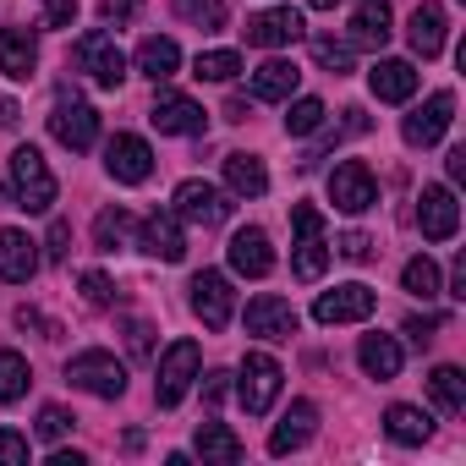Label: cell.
<instances>
[{"mask_svg": "<svg viewBox=\"0 0 466 466\" xmlns=\"http://www.w3.org/2000/svg\"><path fill=\"white\" fill-rule=\"evenodd\" d=\"M346 45L351 50H384L390 45V0H357Z\"/></svg>", "mask_w": 466, "mask_h": 466, "instance_id": "23", "label": "cell"}, {"mask_svg": "<svg viewBox=\"0 0 466 466\" xmlns=\"http://www.w3.org/2000/svg\"><path fill=\"white\" fill-rule=\"evenodd\" d=\"M373 308H379V297H373L362 280H351V286L324 291V297L313 302V319H319V324H362V319H373Z\"/></svg>", "mask_w": 466, "mask_h": 466, "instance_id": "12", "label": "cell"}, {"mask_svg": "<svg viewBox=\"0 0 466 466\" xmlns=\"http://www.w3.org/2000/svg\"><path fill=\"white\" fill-rule=\"evenodd\" d=\"M291 225H297V253H291V269L297 280H319L324 264H329V242H324V214L313 203H297L291 208Z\"/></svg>", "mask_w": 466, "mask_h": 466, "instance_id": "4", "label": "cell"}, {"mask_svg": "<svg viewBox=\"0 0 466 466\" xmlns=\"http://www.w3.org/2000/svg\"><path fill=\"white\" fill-rule=\"evenodd\" d=\"M176 17H181L187 28L214 34V28H225V0H176Z\"/></svg>", "mask_w": 466, "mask_h": 466, "instance_id": "36", "label": "cell"}, {"mask_svg": "<svg viewBox=\"0 0 466 466\" xmlns=\"http://www.w3.org/2000/svg\"><path fill=\"white\" fill-rule=\"evenodd\" d=\"M127 351L132 357H154V329L143 319H127Z\"/></svg>", "mask_w": 466, "mask_h": 466, "instance_id": "42", "label": "cell"}, {"mask_svg": "<svg viewBox=\"0 0 466 466\" xmlns=\"http://www.w3.org/2000/svg\"><path fill=\"white\" fill-rule=\"evenodd\" d=\"M433 329H439V319H406V335H411V346H428V340H433Z\"/></svg>", "mask_w": 466, "mask_h": 466, "instance_id": "49", "label": "cell"}, {"mask_svg": "<svg viewBox=\"0 0 466 466\" xmlns=\"http://www.w3.org/2000/svg\"><path fill=\"white\" fill-rule=\"evenodd\" d=\"M444 170H450V181H466V148H450Z\"/></svg>", "mask_w": 466, "mask_h": 466, "instance_id": "50", "label": "cell"}, {"mask_svg": "<svg viewBox=\"0 0 466 466\" xmlns=\"http://www.w3.org/2000/svg\"><path fill=\"white\" fill-rule=\"evenodd\" d=\"M308 6H313V12H335V6H340V0H308Z\"/></svg>", "mask_w": 466, "mask_h": 466, "instance_id": "56", "label": "cell"}, {"mask_svg": "<svg viewBox=\"0 0 466 466\" xmlns=\"http://www.w3.org/2000/svg\"><path fill=\"white\" fill-rule=\"evenodd\" d=\"M28 384H34L28 357H23V351H12V346H0V406L23 400V395H28Z\"/></svg>", "mask_w": 466, "mask_h": 466, "instance_id": "33", "label": "cell"}, {"mask_svg": "<svg viewBox=\"0 0 466 466\" xmlns=\"http://www.w3.org/2000/svg\"><path fill=\"white\" fill-rule=\"evenodd\" d=\"M176 66H181V50H176V39H159V34H148V39L137 45V72H143L148 83H170V77H176Z\"/></svg>", "mask_w": 466, "mask_h": 466, "instance_id": "29", "label": "cell"}, {"mask_svg": "<svg viewBox=\"0 0 466 466\" xmlns=\"http://www.w3.org/2000/svg\"><path fill=\"white\" fill-rule=\"evenodd\" d=\"M137 248H143L148 258H165V264H181V258H187V237H181V219H176V208H165V214H148V219L137 225Z\"/></svg>", "mask_w": 466, "mask_h": 466, "instance_id": "16", "label": "cell"}, {"mask_svg": "<svg viewBox=\"0 0 466 466\" xmlns=\"http://www.w3.org/2000/svg\"><path fill=\"white\" fill-rule=\"evenodd\" d=\"M230 395V373H203V406H219Z\"/></svg>", "mask_w": 466, "mask_h": 466, "instance_id": "46", "label": "cell"}, {"mask_svg": "<svg viewBox=\"0 0 466 466\" xmlns=\"http://www.w3.org/2000/svg\"><path fill=\"white\" fill-rule=\"evenodd\" d=\"M237 72H242V56L237 50H203L192 61V77H203V83H230Z\"/></svg>", "mask_w": 466, "mask_h": 466, "instance_id": "35", "label": "cell"}, {"mask_svg": "<svg viewBox=\"0 0 466 466\" xmlns=\"http://www.w3.org/2000/svg\"><path fill=\"white\" fill-rule=\"evenodd\" d=\"M329 203H335L340 214H368V208L379 203V181H373V170H368L362 159H340L335 176H329Z\"/></svg>", "mask_w": 466, "mask_h": 466, "instance_id": "8", "label": "cell"}, {"mask_svg": "<svg viewBox=\"0 0 466 466\" xmlns=\"http://www.w3.org/2000/svg\"><path fill=\"white\" fill-rule=\"evenodd\" d=\"M248 335H258V340H291L297 335V308L286 297H275V291L253 297L248 302Z\"/></svg>", "mask_w": 466, "mask_h": 466, "instance_id": "18", "label": "cell"}, {"mask_svg": "<svg viewBox=\"0 0 466 466\" xmlns=\"http://www.w3.org/2000/svg\"><path fill=\"white\" fill-rule=\"evenodd\" d=\"M198 368H203L198 340H176V346H165V357H159V379H154V400H159V406H176V400L192 390Z\"/></svg>", "mask_w": 466, "mask_h": 466, "instance_id": "5", "label": "cell"}, {"mask_svg": "<svg viewBox=\"0 0 466 466\" xmlns=\"http://www.w3.org/2000/svg\"><path fill=\"white\" fill-rule=\"evenodd\" d=\"M137 6H143V0H105L99 17H105L110 28H121V23H132V17H137Z\"/></svg>", "mask_w": 466, "mask_h": 466, "instance_id": "45", "label": "cell"}, {"mask_svg": "<svg viewBox=\"0 0 466 466\" xmlns=\"http://www.w3.org/2000/svg\"><path fill=\"white\" fill-rule=\"evenodd\" d=\"M225 258H230V269L248 275V280H264V275L275 269V248H269V237H264L258 225L237 230V237H230V248H225Z\"/></svg>", "mask_w": 466, "mask_h": 466, "instance_id": "19", "label": "cell"}, {"mask_svg": "<svg viewBox=\"0 0 466 466\" xmlns=\"http://www.w3.org/2000/svg\"><path fill=\"white\" fill-rule=\"evenodd\" d=\"M66 242H72V225H66V219H50V248H45V253H50L56 264L66 258Z\"/></svg>", "mask_w": 466, "mask_h": 466, "instance_id": "48", "label": "cell"}, {"mask_svg": "<svg viewBox=\"0 0 466 466\" xmlns=\"http://www.w3.org/2000/svg\"><path fill=\"white\" fill-rule=\"evenodd\" d=\"M297 83H302V72H297L291 61H264V66L253 72V99H264V105H286V99L297 94Z\"/></svg>", "mask_w": 466, "mask_h": 466, "instance_id": "28", "label": "cell"}, {"mask_svg": "<svg viewBox=\"0 0 466 466\" xmlns=\"http://www.w3.org/2000/svg\"><path fill=\"white\" fill-rule=\"evenodd\" d=\"M313 428H319V406L313 400H291V411L275 422V433H269V455H291V450H302L308 439H313Z\"/></svg>", "mask_w": 466, "mask_h": 466, "instance_id": "22", "label": "cell"}, {"mask_svg": "<svg viewBox=\"0 0 466 466\" xmlns=\"http://www.w3.org/2000/svg\"><path fill=\"white\" fill-rule=\"evenodd\" d=\"M198 455L214 461V466H237L248 450H242V439L230 433L225 422H198Z\"/></svg>", "mask_w": 466, "mask_h": 466, "instance_id": "30", "label": "cell"}, {"mask_svg": "<svg viewBox=\"0 0 466 466\" xmlns=\"http://www.w3.org/2000/svg\"><path fill=\"white\" fill-rule=\"evenodd\" d=\"M242 34H248V45H253V50H286V45H297L308 28H302V12L275 6V12H258Z\"/></svg>", "mask_w": 466, "mask_h": 466, "instance_id": "17", "label": "cell"}, {"mask_svg": "<svg viewBox=\"0 0 466 466\" xmlns=\"http://www.w3.org/2000/svg\"><path fill=\"white\" fill-rule=\"evenodd\" d=\"M66 379L77 384V390H88V395H99V400H121L127 395V368L116 362V351H77L72 362H66Z\"/></svg>", "mask_w": 466, "mask_h": 466, "instance_id": "2", "label": "cell"}, {"mask_svg": "<svg viewBox=\"0 0 466 466\" xmlns=\"http://www.w3.org/2000/svg\"><path fill=\"white\" fill-rule=\"evenodd\" d=\"M335 248H340V258H351V264H362V258H373V242L362 237V230H346V237H340Z\"/></svg>", "mask_w": 466, "mask_h": 466, "instance_id": "44", "label": "cell"}, {"mask_svg": "<svg viewBox=\"0 0 466 466\" xmlns=\"http://www.w3.org/2000/svg\"><path fill=\"white\" fill-rule=\"evenodd\" d=\"M17 324H23V329H45V335H56V324H45L34 308H23V313H17Z\"/></svg>", "mask_w": 466, "mask_h": 466, "instance_id": "52", "label": "cell"}, {"mask_svg": "<svg viewBox=\"0 0 466 466\" xmlns=\"http://www.w3.org/2000/svg\"><path fill=\"white\" fill-rule=\"evenodd\" d=\"M384 433H390L395 444H422V439L433 433V417H428L422 406H390V411H384Z\"/></svg>", "mask_w": 466, "mask_h": 466, "instance_id": "31", "label": "cell"}, {"mask_svg": "<svg viewBox=\"0 0 466 466\" xmlns=\"http://www.w3.org/2000/svg\"><path fill=\"white\" fill-rule=\"evenodd\" d=\"M34 275H39V253L28 242V230H0V280L28 286Z\"/></svg>", "mask_w": 466, "mask_h": 466, "instance_id": "20", "label": "cell"}, {"mask_svg": "<svg viewBox=\"0 0 466 466\" xmlns=\"http://www.w3.org/2000/svg\"><path fill=\"white\" fill-rule=\"evenodd\" d=\"M313 61H319L324 72L346 77V72H351V45H346V39H313Z\"/></svg>", "mask_w": 466, "mask_h": 466, "instance_id": "39", "label": "cell"}, {"mask_svg": "<svg viewBox=\"0 0 466 466\" xmlns=\"http://www.w3.org/2000/svg\"><path fill=\"white\" fill-rule=\"evenodd\" d=\"M219 170H225V192H237V198H264L269 192V170H264L258 154H225Z\"/></svg>", "mask_w": 466, "mask_h": 466, "instance_id": "25", "label": "cell"}, {"mask_svg": "<svg viewBox=\"0 0 466 466\" xmlns=\"http://www.w3.org/2000/svg\"><path fill=\"white\" fill-rule=\"evenodd\" d=\"M225 214H230V198L214 187V181H181L176 187V219H187V225H225Z\"/></svg>", "mask_w": 466, "mask_h": 466, "instance_id": "11", "label": "cell"}, {"mask_svg": "<svg viewBox=\"0 0 466 466\" xmlns=\"http://www.w3.org/2000/svg\"><path fill=\"white\" fill-rule=\"evenodd\" d=\"M286 105H291V110H286V132H291V137L319 132V127H324V116H329V110H324V99H286Z\"/></svg>", "mask_w": 466, "mask_h": 466, "instance_id": "38", "label": "cell"}, {"mask_svg": "<svg viewBox=\"0 0 466 466\" xmlns=\"http://www.w3.org/2000/svg\"><path fill=\"white\" fill-rule=\"evenodd\" d=\"M105 170H110L121 187H137V181H148V170H154V148H148L143 137H132V132H116L110 148H105Z\"/></svg>", "mask_w": 466, "mask_h": 466, "instance_id": "15", "label": "cell"}, {"mask_svg": "<svg viewBox=\"0 0 466 466\" xmlns=\"http://www.w3.org/2000/svg\"><path fill=\"white\" fill-rule=\"evenodd\" d=\"M428 395H433V406L439 411H466V373L461 368H433L428 373Z\"/></svg>", "mask_w": 466, "mask_h": 466, "instance_id": "32", "label": "cell"}, {"mask_svg": "<svg viewBox=\"0 0 466 466\" xmlns=\"http://www.w3.org/2000/svg\"><path fill=\"white\" fill-rule=\"evenodd\" d=\"M187 302H192V313L203 319V329H225L230 319H237V291H230V280H225L219 269H203V275H192V286H187Z\"/></svg>", "mask_w": 466, "mask_h": 466, "instance_id": "6", "label": "cell"}, {"mask_svg": "<svg viewBox=\"0 0 466 466\" xmlns=\"http://www.w3.org/2000/svg\"><path fill=\"white\" fill-rule=\"evenodd\" d=\"M225 121H248V99H230L225 105Z\"/></svg>", "mask_w": 466, "mask_h": 466, "instance_id": "55", "label": "cell"}, {"mask_svg": "<svg viewBox=\"0 0 466 466\" xmlns=\"http://www.w3.org/2000/svg\"><path fill=\"white\" fill-rule=\"evenodd\" d=\"M148 121H154L165 137H203V132H208L203 105H192L187 94H159L154 110H148Z\"/></svg>", "mask_w": 466, "mask_h": 466, "instance_id": "14", "label": "cell"}, {"mask_svg": "<svg viewBox=\"0 0 466 466\" xmlns=\"http://www.w3.org/2000/svg\"><path fill=\"white\" fill-rule=\"evenodd\" d=\"M417 225H422V237L428 242H450L455 230H461V203L450 187H422L417 198Z\"/></svg>", "mask_w": 466, "mask_h": 466, "instance_id": "13", "label": "cell"}, {"mask_svg": "<svg viewBox=\"0 0 466 466\" xmlns=\"http://www.w3.org/2000/svg\"><path fill=\"white\" fill-rule=\"evenodd\" d=\"M406 39H411V50H417L422 61H433V56L444 50V6H439V0H422V6L411 12Z\"/></svg>", "mask_w": 466, "mask_h": 466, "instance_id": "26", "label": "cell"}, {"mask_svg": "<svg viewBox=\"0 0 466 466\" xmlns=\"http://www.w3.org/2000/svg\"><path fill=\"white\" fill-rule=\"evenodd\" d=\"M357 362H362V373H368V379L390 384V379L400 373V340H395V335H362Z\"/></svg>", "mask_w": 466, "mask_h": 466, "instance_id": "27", "label": "cell"}, {"mask_svg": "<svg viewBox=\"0 0 466 466\" xmlns=\"http://www.w3.org/2000/svg\"><path fill=\"white\" fill-rule=\"evenodd\" d=\"M450 121H455V94L439 88V94H428V99L400 121V137H406L411 148H433V143L450 132Z\"/></svg>", "mask_w": 466, "mask_h": 466, "instance_id": "9", "label": "cell"}, {"mask_svg": "<svg viewBox=\"0 0 466 466\" xmlns=\"http://www.w3.org/2000/svg\"><path fill=\"white\" fill-rule=\"evenodd\" d=\"M0 461H28V439L12 433V428H0Z\"/></svg>", "mask_w": 466, "mask_h": 466, "instance_id": "47", "label": "cell"}, {"mask_svg": "<svg viewBox=\"0 0 466 466\" xmlns=\"http://www.w3.org/2000/svg\"><path fill=\"white\" fill-rule=\"evenodd\" d=\"M77 286H83V302H88V308H110V302H116V286H110L99 269H88Z\"/></svg>", "mask_w": 466, "mask_h": 466, "instance_id": "41", "label": "cell"}, {"mask_svg": "<svg viewBox=\"0 0 466 466\" xmlns=\"http://www.w3.org/2000/svg\"><path fill=\"white\" fill-rule=\"evenodd\" d=\"M132 230H137V225H132L127 208H105V214L94 219V248H99V253H121V248L132 242Z\"/></svg>", "mask_w": 466, "mask_h": 466, "instance_id": "34", "label": "cell"}, {"mask_svg": "<svg viewBox=\"0 0 466 466\" xmlns=\"http://www.w3.org/2000/svg\"><path fill=\"white\" fill-rule=\"evenodd\" d=\"M400 286L411 291V297H422V302H433L439 297V264L422 253V258H411L406 269H400Z\"/></svg>", "mask_w": 466, "mask_h": 466, "instance_id": "37", "label": "cell"}, {"mask_svg": "<svg viewBox=\"0 0 466 466\" xmlns=\"http://www.w3.org/2000/svg\"><path fill=\"white\" fill-rule=\"evenodd\" d=\"M368 88H373V99H384V105H406V99L417 94V66H411V61H373Z\"/></svg>", "mask_w": 466, "mask_h": 466, "instance_id": "24", "label": "cell"}, {"mask_svg": "<svg viewBox=\"0 0 466 466\" xmlns=\"http://www.w3.org/2000/svg\"><path fill=\"white\" fill-rule=\"evenodd\" d=\"M77 23V0H45V28H72Z\"/></svg>", "mask_w": 466, "mask_h": 466, "instance_id": "43", "label": "cell"}, {"mask_svg": "<svg viewBox=\"0 0 466 466\" xmlns=\"http://www.w3.org/2000/svg\"><path fill=\"white\" fill-rule=\"evenodd\" d=\"M280 362L269 357V351H248L242 357V373H237V395H242V406H248V417H264L275 400H280Z\"/></svg>", "mask_w": 466, "mask_h": 466, "instance_id": "3", "label": "cell"}, {"mask_svg": "<svg viewBox=\"0 0 466 466\" xmlns=\"http://www.w3.org/2000/svg\"><path fill=\"white\" fill-rule=\"evenodd\" d=\"M39 66V39L34 28H0V72H6L12 83H28Z\"/></svg>", "mask_w": 466, "mask_h": 466, "instance_id": "21", "label": "cell"}, {"mask_svg": "<svg viewBox=\"0 0 466 466\" xmlns=\"http://www.w3.org/2000/svg\"><path fill=\"white\" fill-rule=\"evenodd\" d=\"M450 297H461V302H466V253L455 258V275H450Z\"/></svg>", "mask_w": 466, "mask_h": 466, "instance_id": "51", "label": "cell"}, {"mask_svg": "<svg viewBox=\"0 0 466 466\" xmlns=\"http://www.w3.org/2000/svg\"><path fill=\"white\" fill-rule=\"evenodd\" d=\"M17 121H23V110L12 99H0V127H17Z\"/></svg>", "mask_w": 466, "mask_h": 466, "instance_id": "54", "label": "cell"}, {"mask_svg": "<svg viewBox=\"0 0 466 466\" xmlns=\"http://www.w3.org/2000/svg\"><path fill=\"white\" fill-rule=\"evenodd\" d=\"M50 137H56L61 148H72V154L94 148V137H99V116H94V105H83V99H61V105L50 110Z\"/></svg>", "mask_w": 466, "mask_h": 466, "instance_id": "10", "label": "cell"}, {"mask_svg": "<svg viewBox=\"0 0 466 466\" xmlns=\"http://www.w3.org/2000/svg\"><path fill=\"white\" fill-rule=\"evenodd\" d=\"M50 466H88V461H83L77 450H56V455H50Z\"/></svg>", "mask_w": 466, "mask_h": 466, "instance_id": "53", "label": "cell"}, {"mask_svg": "<svg viewBox=\"0 0 466 466\" xmlns=\"http://www.w3.org/2000/svg\"><path fill=\"white\" fill-rule=\"evenodd\" d=\"M77 66H83L99 88H121V77H127V56H121L116 34H105V28H94V34L77 39Z\"/></svg>", "mask_w": 466, "mask_h": 466, "instance_id": "7", "label": "cell"}, {"mask_svg": "<svg viewBox=\"0 0 466 466\" xmlns=\"http://www.w3.org/2000/svg\"><path fill=\"white\" fill-rule=\"evenodd\" d=\"M66 433H72V411H66V406H45V411H39V439L56 444V439H66Z\"/></svg>", "mask_w": 466, "mask_h": 466, "instance_id": "40", "label": "cell"}, {"mask_svg": "<svg viewBox=\"0 0 466 466\" xmlns=\"http://www.w3.org/2000/svg\"><path fill=\"white\" fill-rule=\"evenodd\" d=\"M12 198H17V208H28V214H50V203H56V176H50V165H45L39 148H17V154H12Z\"/></svg>", "mask_w": 466, "mask_h": 466, "instance_id": "1", "label": "cell"}]
</instances>
